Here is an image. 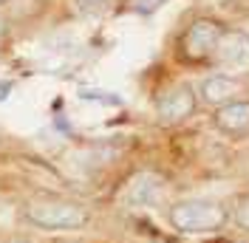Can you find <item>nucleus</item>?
Returning a JSON list of instances; mask_svg holds the SVG:
<instances>
[{
    "label": "nucleus",
    "mask_w": 249,
    "mask_h": 243,
    "mask_svg": "<svg viewBox=\"0 0 249 243\" xmlns=\"http://www.w3.org/2000/svg\"><path fill=\"white\" fill-rule=\"evenodd\" d=\"M193 110H196V91L190 85H178L156 102L159 124H178V122L190 119Z\"/></svg>",
    "instance_id": "obj_4"
},
{
    "label": "nucleus",
    "mask_w": 249,
    "mask_h": 243,
    "mask_svg": "<svg viewBox=\"0 0 249 243\" xmlns=\"http://www.w3.org/2000/svg\"><path fill=\"white\" fill-rule=\"evenodd\" d=\"M235 221H238V226L247 229L249 232V195L238 204V209H235Z\"/></svg>",
    "instance_id": "obj_10"
},
{
    "label": "nucleus",
    "mask_w": 249,
    "mask_h": 243,
    "mask_svg": "<svg viewBox=\"0 0 249 243\" xmlns=\"http://www.w3.org/2000/svg\"><path fill=\"white\" fill-rule=\"evenodd\" d=\"M170 224L184 235H201V232H215L227 224V209L215 201H178L170 207Z\"/></svg>",
    "instance_id": "obj_1"
},
{
    "label": "nucleus",
    "mask_w": 249,
    "mask_h": 243,
    "mask_svg": "<svg viewBox=\"0 0 249 243\" xmlns=\"http://www.w3.org/2000/svg\"><path fill=\"white\" fill-rule=\"evenodd\" d=\"M215 127L230 136L249 133V102H227L215 110Z\"/></svg>",
    "instance_id": "obj_6"
},
{
    "label": "nucleus",
    "mask_w": 249,
    "mask_h": 243,
    "mask_svg": "<svg viewBox=\"0 0 249 243\" xmlns=\"http://www.w3.org/2000/svg\"><path fill=\"white\" fill-rule=\"evenodd\" d=\"M221 34H224V26H221V23L210 20V17L196 20V23L187 29L184 40H181V54L193 62L210 60V54H213V48H215Z\"/></svg>",
    "instance_id": "obj_3"
},
{
    "label": "nucleus",
    "mask_w": 249,
    "mask_h": 243,
    "mask_svg": "<svg viewBox=\"0 0 249 243\" xmlns=\"http://www.w3.org/2000/svg\"><path fill=\"white\" fill-rule=\"evenodd\" d=\"M210 60L221 62V65H241L249 60V37L244 31H227L218 37L215 48L210 54Z\"/></svg>",
    "instance_id": "obj_5"
},
{
    "label": "nucleus",
    "mask_w": 249,
    "mask_h": 243,
    "mask_svg": "<svg viewBox=\"0 0 249 243\" xmlns=\"http://www.w3.org/2000/svg\"><path fill=\"white\" fill-rule=\"evenodd\" d=\"M26 218L40 229L68 232V229H79L88 224V209L74 204V201L40 198V201H31L29 207H26Z\"/></svg>",
    "instance_id": "obj_2"
},
{
    "label": "nucleus",
    "mask_w": 249,
    "mask_h": 243,
    "mask_svg": "<svg viewBox=\"0 0 249 243\" xmlns=\"http://www.w3.org/2000/svg\"><path fill=\"white\" fill-rule=\"evenodd\" d=\"M161 3H167V0H127V9L136 15H153Z\"/></svg>",
    "instance_id": "obj_8"
},
{
    "label": "nucleus",
    "mask_w": 249,
    "mask_h": 243,
    "mask_svg": "<svg viewBox=\"0 0 249 243\" xmlns=\"http://www.w3.org/2000/svg\"><path fill=\"white\" fill-rule=\"evenodd\" d=\"M235 91H238V82L230 76H213L201 85V96L210 105H227L235 96Z\"/></svg>",
    "instance_id": "obj_7"
},
{
    "label": "nucleus",
    "mask_w": 249,
    "mask_h": 243,
    "mask_svg": "<svg viewBox=\"0 0 249 243\" xmlns=\"http://www.w3.org/2000/svg\"><path fill=\"white\" fill-rule=\"evenodd\" d=\"M9 93H12V85L9 82H0V99H6Z\"/></svg>",
    "instance_id": "obj_11"
},
{
    "label": "nucleus",
    "mask_w": 249,
    "mask_h": 243,
    "mask_svg": "<svg viewBox=\"0 0 249 243\" xmlns=\"http://www.w3.org/2000/svg\"><path fill=\"white\" fill-rule=\"evenodd\" d=\"M3 31H6V23H3V20H0V37H3Z\"/></svg>",
    "instance_id": "obj_12"
},
{
    "label": "nucleus",
    "mask_w": 249,
    "mask_h": 243,
    "mask_svg": "<svg viewBox=\"0 0 249 243\" xmlns=\"http://www.w3.org/2000/svg\"><path fill=\"white\" fill-rule=\"evenodd\" d=\"M102 6H105V0H77L79 15H96V12H102Z\"/></svg>",
    "instance_id": "obj_9"
}]
</instances>
